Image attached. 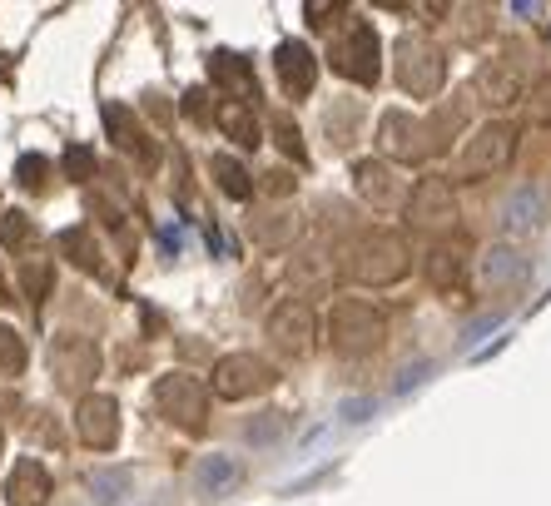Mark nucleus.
<instances>
[{
  "label": "nucleus",
  "instance_id": "nucleus-13",
  "mask_svg": "<svg viewBox=\"0 0 551 506\" xmlns=\"http://www.w3.org/2000/svg\"><path fill=\"white\" fill-rule=\"evenodd\" d=\"M358 194H363L373 209H383V214L403 204V184H398V174L383 169V164H373V159L358 164Z\"/></svg>",
  "mask_w": 551,
  "mask_h": 506
},
{
  "label": "nucleus",
  "instance_id": "nucleus-30",
  "mask_svg": "<svg viewBox=\"0 0 551 506\" xmlns=\"http://www.w3.org/2000/svg\"><path fill=\"white\" fill-rule=\"evenodd\" d=\"M492 328H502V318H477V323L467 328V338H482V333H492Z\"/></svg>",
  "mask_w": 551,
  "mask_h": 506
},
{
  "label": "nucleus",
  "instance_id": "nucleus-21",
  "mask_svg": "<svg viewBox=\"0 0 551 506\" xmlns=\"http://www.w3.org/2000/svg\"><path fill=\"white\" fill-rule=\"evenodd\" d=\"M20 368H25V348H20V338L10 328H0V378H10Z\"/></svg>",
  "mask_w": 551,
  "mask_h": 506
},
{
  "label": "nucleus",
  "instance_id": "nucleus-1",
  "mask_svg": "<svg viewBox=\"0 0 551 506\" xmlns=\"http://www.w3.org/2000/svg\"><path fill=\"white\" fill-rule=\"evenodd\" d=\"M348 273L363 278V283H393V278H403V273H408L403 239H393V234H368V239H358V249L348 258Z\"/></svg>",
  "mask_w": 551,
  "mask_h": 506
},
{
  "label": "nucleus",
  "instance_id": "nucleus-3",
  "mask_svg": "<svg viewBox=\"0 0 551 506\" xmlns=\"http://www.w3.org/2000/svg\"><path fill=\"white\" fill-rule=\"evenodd\" d=\"M269 382H274L269 363L254 358V353H234L214 368V392L219 397H249V392H264Z\"/></svg>",
  "mask_w": 551,
  "mask_h": 506
},
{
  "label": "nucleus",
  "instance_id": "nucleus-14",
  "mask_svg": "<svg viewBox=\"0 0 551 506\" xmlns=\"http://www.w3.org/2000/svg\"><path fill=\"white\" fill-rule=\"evenodd\" d=\"M278 75H283V90L288 95H308L313 90V55L298 40L278 45Z\"/></svg>",
  "mask_w": 551,
  "mask_h": 506
},
{
  "label": "nucleus",
  "instance_id": "nucleus-24",
  "mask_svg": "<svg viewBox=\"0 0 551 506\" xmlns=\"http://www.w3.org/2000/svg\"><path fill=\"white\" fill-rule=\"evenodd\" d=\"M373 412H378L373 397H348V402H343V417H348V422H368Z\"/></svg>",
  "mask_w": 551,
  "mask_h": 506
},
{
  "label": "nucleus",
  "instance_id": "nucleus-18",
  "mask_svg": "<svg viewBox=\"0 0 551 506\" xmlns=\"http://www.w3.org/2000/svg\"><path fill=\"white\" fill-rule=\"evenodd\" d=\"M90 492H95V502L100 506H120L125 502V492H130V467H105V472H95L90 477Z\"/></svg>",
  "mask_w": 551,
  "mask_h": 506
},
{
  "label": "nucleus",
  "instance_id": "nucleus-15",
  "mask_svg": "<svg viewBox=\"0 0 551 506\" xmlns=\"http://www.w3.org/2000/svg\"><path fill=\"white\" fill-rule=\"evenodd\" d=\"M194 482H199V492L224 497V492L239 482V467H234V457H204V462L194 467Z\"/></svg>",
  "mask_w": 551,
  "mask_h": 506
},
{
  "label": "nucleus",
  "instance_id": "nucleus-16",
  "mask_svg": "<svg viewBox=\"0 0 551 506\" xmlns=\"http://www.w3.org/2000/svg\"><path fill=\"white\" fill-rule=\"evenodd\" d=\"M512 95H517V65H512V60L487 65V70H482V100H487V105H507Z\"/></svg>",
  "mask_w": 551,
  "mask_h": 506
},
{
  "label": "nucleus",
  "instance_id": "nucleus-7",
  "mask_svg": "<svg viewBox=\"0 0 551 506\" xmlns=\"http://www.w3.org/2000/svg\"><path fill=\"white\" fill-rule=\"evenodd\" d=\"M50 368L60 373L65 387H75V382L95 378V368H100V353L85 343V338H60L55 348H50Z\"/></svg>",
  "mask_w": 551,
  "mask_h": 506
},
{
  "label": "nucleus",
  "instance_id": "nucleus-25",
  "mask_svg": "<svg viewBox=\"0 0 551 506\" xmlns=\"http://www.w3.org/2000/svg\"><path fill=\"white\" fill-rule=\"evenodd\" d=\"M532 120H551V75L532 90Z\"/></svg>",
  "mask_w": 551,
  "mask_h": 506
},
{
  "label": "nucleus",
  "instance_id": "nucleus-27",
  "mask_svg": "<svg viewBox=\"0 0 551 506\" xmlns=\"http://www.w3.org/2000/svg\"><path fill=\"white\" fill-rule=\"evenodd\" d=\"M40 179H45V159H40V154H25V159H20V184L35 189Z\"/></svg>",
  "mask_w": 551,
  "mask_h": 506
},
{
  "label": "nucleus",
  "instance_id": "nucleus-5",
  "mask_svg": "<svg viewBox=\"0 0 551 506\" xmlns=\"http://www.w3.org/2000/svg\"><path fill=\"white\" fill-rule=\"evenodd\" d=\"M512 144H517V129L507 125H487L467 149H462V169L467 174H492V169H502L507 164V154H512Z\"/></svg>",
  "mask_w": 551,
  "mask_h": 506
},
{
  "label": "nucleus",
  "instance_id": "nucleus-2",
  "mask_svg": "<svg viewBox=\"0 0 551 506\" xmlns=\"http://www.w3.org/2000/svg\"><path fill=\"white\" fill-rule=\"evenodd\" d=\"M333 338L343 353H373L383 343V318L373 303H358V298H343L333 308Z\"/></svg>",
  "mask_w": 551,
  "mask_h": 506
},
{
  "label": "nucleus",
  "instance_id": "nucleus-22",
  "mask_svg": "<svg viewBox=\"0 0 551 506\" xmlns=\"http://www.w3.org/2000/svg\"><path fill=\"white\" fill-rule=\"evenodd\" d=\"M35 239V229H30V219L25 214H5V224H0V244H30Z\"/></svg>",
  "mask_w": 551,
  "mask_h": 506
},
{
  "label": "nucleus",
  "instance_id": "nucleus-9",
  "mask_svg": "<svg viewBox=\"0 0 551 506\" xmlns=\"http://www.w3.org/2000/svg\"><path fill=\"white\" fill-rule=\"evenodd\" d=\"M50 497V472L35 462V457H20L10 482H5V502L10 506H45Z\"/></svg>",
  "mask_w": 551,
  "mask_h": 506
},
{
  "label": "nucleus",
  "instance_id": "nucleus-26",
  "mask_svg": "<svg viewBox=\"0 0 551 506\" xmlns=\"http://www.w3.org/2000/svg\"><path fill=\"white\" fill-rule=\"evenodd\" d=\"M432 373H437V368H432V363H413V368H408V373H403V378L393 382V392H413L417 382H422V378H432Z\"/></svg>",
  "mask_w": 551,
  "mask_h": 506
},
{
  "label": "nucleus",
  "instance_id": "nucleus-28",
  "mask_svg": "<svg viewBox=\"0 0 551 506\" xmlns=\"http://www.w3.org/2000/svg\"><path fill=\"white\" fill-rule=\"evenodd\" d=\"M278 427H283V422L269 412L264 422H254V427H249V442H269V437H278Z\"/></svg>",
  "mask_w": 551,
  "mask_h": 506
},
{
  "label": "nucleus",
  "instance_id": "nucleus-4",
  "mask_svg": "<svg viewBox=\"0 0 551 506\" xmlns=\"http://www.w3.org/2000/svg\"><path fill=\"white\" fill-rule=\"evenodd\" d=\"M154 402L179 422V427H204V387L194 378H164L159 387H154Z\"/></svg>",
  "mask_w": 551,
  "mask_h": 506
},
{
  "label": "nucleus",
  "instance_id": "nucleus-31",
  "mask_svg": "<svg viewBox=\"0 0 551 506\" xmlns=\"http://www.w3.org/2000/svg\"><path fill=\"white\" fill-rule=\"evenodd\" d=\"M0 303H5V283H0Z\"/></svg>",
  "mask_w": 551,
  "mask_h": 506
},
{
  "label": "nucleus",
  "instance_id": "nucleus-11",
  "mask_svg": "<svg viewBox=\"0 0 551 506\" xmlns=\"http://www.w3.org/2000/svg\"><path fill=\"white\" fill-rule=\"evenodd\" d=\"M408 214H413L422 229H432V224H452L457 219V204H452V189L442 184V179H427L422 189H417L413 199H408Z\"/></svg>",
  "mask_w": 551,
  "mask_h": 506
},
{
  "label": "nucleus",
  "instance_id": "nucleus-8",
  "mask_svg": "<svg viewBox=\"0 0 551 506\" xmlns=\"http://www.w3.org/2000/svg\"><path fill=\"white\" fill-rule=\"evenodd\" d=\"M527 273H532V263H527V253L517 249H487V258H482V288H492V293L522 288Z\"/></svg>",
  "mask_w": 551,
  "mask_h": 506
},
{
  "label": "nucleus",
  "instance_id": "nucleus-10",
  "mask_svg": "<svg viewBox=\"0 0 551 506\" xmlns=\"http://www.w3.org/2000/svg\"><path fill=\"white\" fill-rule=\"evenodd\" d=\"M80 437L90 442V447H115V437H120V422H115V402L110 397H85L80 402Z\"/></svg>",
  "mask_w": 551,
  "mask_h": 506
},
{
  "label": "nucleus",
  "instance_id": "nucleus-6",
  "mask_svg": "<svg viewBox=\"0 0 551 506\" xmlns=\"http://www.w3.org/2000/svg\"><path fill=\"white\" fill-rule=\"evenodd\" d=\"M542 219H547V199H542V189H537V184L512 189V199H507V209H502V229H507L512 239H532V234L542 229Z\"/></svg>",
  "mask_w": 551,
  "mask_h": 506
},
{
  "label": "nucleus",
  "instance_id": "nucleus-20",
  "mask_svg": "<svg viewBox=\"0 0 551 506\" xmlns=\"http://www.w3.org/2000/svg\"><path fill=\"white\" fill-rule=\"evenodd\" d=\"M219 125L229 129L239 144H259V129H254V120H249L244 105H224V110H219Z\"/></svg>",
  "mask_w": 551,
  "mask_h": 506
},
{
  "label": "nucleus",
  "instance_id": "nucleus-29",
  "mask_svg": "<svg viewBox=\"0 0 551 506\" xmlns=\"http://www.w3.org/2000/svg\"><path fill=\"white\" fill-rule=\"evenodd\" d=\"M65 164H70V174H90V149H70Z\"/></svg>",
  "mask_w": 551,
  "mask_h": 506
},
{
  "label": "nucleus",
  "instance_id": "nucleus-17",
  "mask_svg": "<svg viewBox=\"0 0 551 506\" xmlns=\"http://www.w3.org/2000/svg\"><path fill=\"white\" fill-rule=\"evenodd\" d=\"M383 144H388V149H398L403 159H417V154H422V144H417V125L408 120V115H388V120H383Z\"/></svg>",
  "mask_w": 551,
  "mask_h": 506
},
{
  "label": "nucleus",
  "instance_id": "nucleus-23",
  "mask_svg": "<svg viewBox=\"0 0 551 506\" xmlns=\"http://www.w3.org/2000/svg\"><path fill=\"white\" fill-rule=\"evenodd\" d=\"M432 278H437V283H447V288H452V283H457V253H432Z\"/></svg>",
  "mask_w": 551,
  "mask_h": 506
},
{
  "label": "nucleus",
  "instance_id": "nucleus-12",
  "mask_svg": "<svg viewBox=\"0 0 551 506\" xmlns=\"http://www.w3.org/2000/svg\"><path fill=\"white\" fill-rule=\"evenodd\" d=\"M269 333L278 338V348L303 353L308 338H313V308H308V303H283L274 318H269Z\"/></svg>",
  "mask_w": 551,
  "mask_h": 506
},
{
  "label": "nucleus",
  "instance_id": "nucleus-19",
  "mask_svg": "<svg viewBox=\"0 0 551 506\" xmlns=\"http://www.w3.org/2000/svg\"><path fill=\"white\" fill-rule=\"evenodd\" d=\"M214 174H219V184H224V194H234V199H249L254 194V184H249V174L229 159V154H219L214 159Z\"/></svg>",
  "mask_w": 551,
  "mask_h": 506
}]
</instances>
